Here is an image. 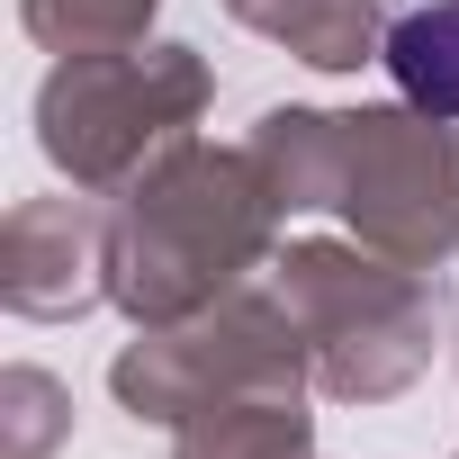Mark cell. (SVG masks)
<instances>
[{
	"instance_id": "obj_8",
	"label": "cell",
	"mask_w": 459,
	"mask_h": 459,
	"mask_svg": "<svg viewBox=\"0 0 459 459\" xmlns=\"http://www.w3.org/2000/svg\"><path fill=\"white\" fill-rule=\"evenodd\" d=\"M405 91V108L423 117H450L459 126V0H423L387 28V55H378Z\"/></svg>"
},
{
	"instance_id": "obj_7",
	"label": "cell",
	"mask_w": 459,
	"mask_h": 459,
	"mask_svg": "<svg viewBox=\"0 0 459 459\" xmlns=\"http://www.w3.org/2000/svg\"><path fill=\"white\" fill-rule=\"evenodd\" d=\"M171 459H316V414L307 387H244V396H216L180 423Z\"/></svg>"
},
{
	"instance_id": "obj_12",
	"label": "cell",
	"mask_w": 459,
	"mask_h": 459,
	"mask_svg": "<svg viewBox=\"0 0 459 459\" xmlns=\"http://www.w3.org/2000/svg\"><path fill=\"white\" fill-rule=\"evenodd\" d=\"M225 10H235L253 37H271V46H280V37L298 28V10H307V0H225Z\"/></svg>"
},
{
	"instance_id": "obj_10",
	"label": "cell",
	"mask_w": 459,
	"mask_h": 459,
	"mask_svg": "<svg viewBox=\"0 0 459 459\" xmlns=\"http://www.w3.org/2000/svg\"><path fill=\"white\" fill-rule=\"evenodd\" d=\"M387 10L378 0H307L298 10V28L280 37L298 64H316V73H360L369 55H387Z\"/></svg>"
},
{
	"instance_id": "obj_2",
	"label": "cell",
	"mask_w": 459,
	"mask_h": 459,
	"mask_svg": "<svg viewBox=\"0 0 459 459\" xmlns=\"http://www.w3.org/2000/svg\"><path fill=\"white\" fill-rule=\"evenodd\" d=\"M280 216L289 207L253 153H216L198 135L171 144L108 207V307L135 333H153V325H180L216 298H235L253 271H271Z\"/></svg>"
},
{
	"instance_id": "obj_11",
	"label": "cell",
	"mask_w": 459,
	"mask_h": 459,
	"mask_svg": "<svg viewBox=\"0 0 459 459\" xmlns=\"http://www.w3.org/2000/svg\"><path fill=\"white\" fill-rule=\"evenodd\" d=\"M73 432V396H64V378H46V369H0V459H46L55 441Z\"/></svg>"
},
{
	"instance_id": "obj_1",
	"label": "cell",
	"mask_w": 459,
	"mask_h": 459,
	"mask_svg": "<svg viewBox=\"0 0 459 459\" xmlns=\"http://www.w3.org/2000/svg\"><path fill=\"white\" fill-rule=\"evenodd\" d=\"M289 216L333 207L351 244L441 271L459 253V135L423 108H262L244 135Z\"/></svg>"
},
{
	"instance_id": "obj_9",
	"label": "cell",
	"mask_w": 459,
	"mask_h": 459,
	"mask_svg": "<svg viewBox=\"0 0 459 459\" xmlns=\"http://www.w3.org/2000/svg\"><path fill=\"white\" fill-rule=\"evenodd\" d=\"M162 0H19V28L46 55H108V46H144Z\"/></svg>"
},
{
	"instance_id": "obj_6",
	"label": "cell",
	"mask_w": 459,
	"mask_h": 459,
	"mask_svg": "<svg viewBox=\"0 0 459 459\" xmlns=\"http://www.w3.org/2000/svg\"><path fill=\"white\" fill-rule=\"evenodd\" d=\"M0 298L10 316L64 325L108 298V207L91 189L73 198H19L0 225Z\"/></svg>"
},
{
	"instance_id": "obj_3",
	"label": "cell",
	"mask_w": 459,
	"mask_h": 459,
	"mask_svg": "<svg viewBox=\"0 0 459 459\" xmlns=\"http://www.w3.org/2000/svg\"><path fill=\"white\" fill-rule=\"evenodd\" d=\"M280 289V307L298 316L307 351H316V387L342 396V405H387L405 396L441 333H450V307L432 289V271H405L369 244H333V235H298L289 253H271L262 271Z\"/></svg>"
},
{
	"instance_id": "obj_5",
	"label": "cell",
	"mask_w": 459,
	"mask_h": 459,
	"mask_svg": "<svg viewBox=\"0 0 459 459\" xmlns=\"http://www.w3.org/2000/svg\"><path fill=\"white\" fill-rule=\"evenodd\" d=\"M307 369H316V351H307V333H298V316L280 307V289L262 280H244L235 298H216V307H198V316H180V325H153V333H135L126 351H117V369H108V387H117V405L135 414V423H189L198 405H216V396H244V387H307Z\"/></svg>"
},
{
	"instance_id": "obj_4",
	"label": "cell",
	"mask_w": 459,
	"mask_h": 459,
	"mask_svg": "<svg viewBox=\"0 0 459 459\" xmlns=\"http://www.w3.org/2000/svg\"><path fill=\"white\" fill-rule=\"evenodd\" d=\"M207 100H216V73H207L198 46L55 55V73L37 91V144L73 189L117 198L135 171H153L171 144H189Z\"/></svg>"
}]
</instances>
